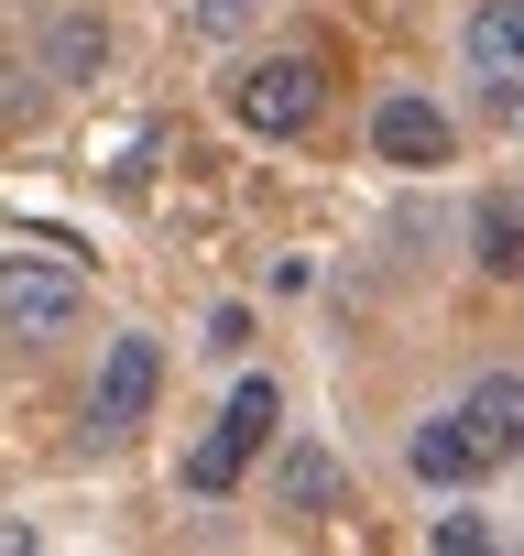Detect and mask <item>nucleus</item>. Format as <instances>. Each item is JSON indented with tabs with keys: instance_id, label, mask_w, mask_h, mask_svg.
Segmentation results:
<instances>
[{
	"instance_id": "nucleus-1",
	"label": "nucleus",
	"mask_w": 524,
	"mask_h": 556,
	"mask_svg": "<svg viewBox=\"0 0 524 556\" xmlns=\"http://www.w3.org/2000/svg\"><path fill=\"white\" fill-rule=\"evenodd\" d=\"M229 121L262 131V142H307V131L328 121V66H317V55H251V66L229 77Z\"/></svg>"
},
{
	"instance_id": "nucleus-2",
	"label": "nucleus",
	"mask_w": 524,
	"mask_h": 556,
	"mask_svg": "<svg viewBox=\"0 0 524 556\" xmlns=\"http://www.w3.org/2000/svg\"><path fill=\"white\" fill-rule=\"evenodd\" d=\"M77 317H88V273H77L66 251H0V339L45 350V339H66Z\"/></svg>"
},
{
	"instance_id": "nucleus-3",
	"label": "nucleus",
	"mask_w": 524,
	"mask_h": 556,
	"mask_svg": "<svg viewBox=\"0 0 524 556\" xmlns=\"http://www.w3.org/2000/svg\"><path fill=\"white\" fill-rule=\"evenodd\" d=\"M274 426H285V393H274V371H251L229 404H219V426L186 447V491L197 502H219V491H240V469L274 447Z\"/></svg>"
},
{
	"instance_id": "nucleus-4",
	"label": "nucleus",
	"mask_w": 524,
	"mask_h": 556,
	"mask_svg": "<svg viewBox=\"0 0 524 556\" xmlns=\"http://www.w3.org/2000/svg\"><path fill=\"white\" fill-rule=\"evenodd\" d=\"M448 153H459V131H448L437 99H415V88L372 99V164H394V175H437Z\"/></svg>"
},
{
	"instance_id": "nucleus-5",
	"label": "nucleus",
	"mask_w": 524,
	"mask_h": 556,
	"mask_svg": "<svg viewBox=\"0 0 524 556\" xmlns=\"http://www.w3.org/2000/svg\"><path fill=\"white\" fill-rule=\"evenodd\" d=\"M153 393H164V350H153V339H110L99 393H88V426H99V437H132V426L153 415Z\"/></svg>"
},
{
	"instance_id": "nucleus-6",
	"label": "nucleus",
	"mask_w": 524,
	"mask_h": 556,
	"mask_svg": "<svg viewBox=\"0 0 524 556\" xmlns=\"http://www.w3.org/2000/svg\"><path fill=\"white\" fill-rule=\"evenodd\" d=\"M448 415H459V437H470V458H481V469L524 458V371H481Z\"/></svg>"
},
{
	"instance_id": "nucleus-7",
	"label": "nucleus",
	"mask_w": 524,
	"mask_h": 556,
	"mask_svg": "<svg viewBox=\"0 0 524 556\" xmlns=\"http://www.w3.org/2000/svg\"><path fill=\"white\" fill-rule=\"evenodd\" d=\"M459 66L481 88H513L524 77V0H481V12L459 23Z\"/></svg>"
},
{
	"instance_id": "nucleus-8",
	"label": "nucleus",
	"mask_w": 524,
	"mask_h": 556,
	"mask_svg": "<svg viewBox=\"0 0 524 556\" xmlns=\"http://www.w3.org/2000/svg\"><path fill=\"white\" fill-rule=\"evenodd\" d=\"M110 66V23L88 12V0H66V12H45V77L55 88H88Z\"/></svg>"
},
{
	"instance_id": "nucleus-9",
	"label": "nucleus",
	"mask_w": 524,
	"mask_h": 556,
	"mask_svg": "<svg viewBox=\"0 0 524 556\" xmlns=\"http://www.w3.org/2000/svg\"><path fill=\"white\" fill-rule=\"evenodd\" d=\"M470 251H481V273H491V285H524V186H491V197H481Z\"/></svg>"
},
{
	"instance_id": "nucleus-10",
	"label": "nucleus",
	"mask_w": 524,
	"mask_h": 556,
	"mask_svg": "<svg viewBox=\"0 0 524 556\" xmlns=\"http://www.w3.org/2000/svg\"><path fill=\"white\" fill-rule=\"evenodd\" d=\"M274 502H285V513H339V458H328L317 437H296V447L274 458Z\"/></svg>"
},
{
	"instance_id": "nucleus-11",
	"label": "nucleus",
	"mask_w": 524,
	"mask_h": 556,
	"mask_svg": "<svg viewBox=\"0 0 524 556\" xmlns=\"http://www.w3.org/2000/svg\"><path fill=\"white\" fill-rule=\"evenodd\" d=\"M404 469H415L426 491H459V480H481V458H470L459 415H426V426H415V447H404Z\"/></svg>"
},
{
	"instance_id": "nucleus-12",
	"label": "nucleus",
	"mask_w": 524,
	"mask_h": 556,
	"mask_svg": "<svg viewBox=\"0 0 524 556\" xmlns=\"http://www.w3.org/2000/svg\"><path fill=\"white\" fill-rule=\"evenodd\" d=\"M251 12H262V0H186V23H197L208 45H240V34H251Z\"/></svg>"
},
{
	"instance_id": "nucleus-13",
	"label": "nucleus",
	"mask_w": 524,
	"mask_h": 556,
	"mask_svg": "<svg viewBox=\"0 0 524 556\" xmlns=\"http://www.w3.org/2000/svg\"><path fill=\"white\" fill-rule=\"evenodd\" d=\"M426 545H437V556H481V545H491V523H481V513H437V523H426Z\"/></svg>"
}]
</instances>
